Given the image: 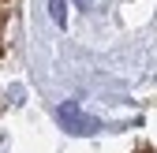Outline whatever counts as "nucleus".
Masks as SVG:
<instances>
[{
	"label": "nucleus",
	"instance_id": "1",
	"mask_svg": "<svg viewBox=\"0 0 157 153\" xmlns=\"http://www.w3.org/2000/svg\"><path fill=\"white\" fill-rule=\"evenodd\" d=\"M49 11H52V23H67V0H49Z\"/></svg>",
	"mask_w": 157,
	"mask_h": 153
},
{
	"label": "nucleus",
	"instance_id": "2",
	"mask_svg": "<svg viewBox=\"0 0 157 153\" xmlns=\"http://www.w3.org/2000/svg\"><path fill=\"white\" fill-rule=\"evenodd\" d=\"M139 153H153V149H146V146H142V149H139Z\"/></svg>",
	"mask_w": 157,
	"mask_h": 153
}]
</instances>
